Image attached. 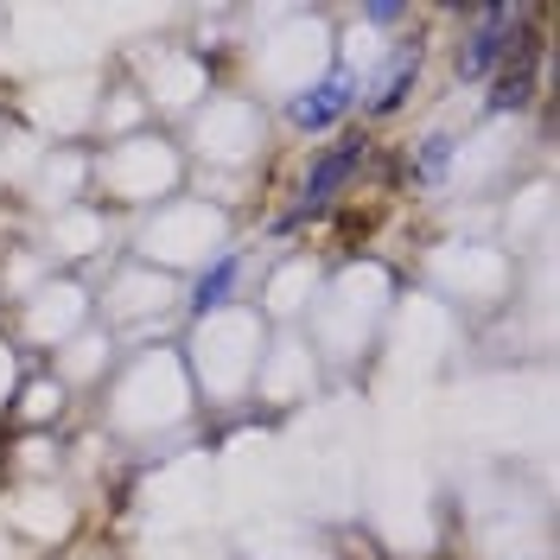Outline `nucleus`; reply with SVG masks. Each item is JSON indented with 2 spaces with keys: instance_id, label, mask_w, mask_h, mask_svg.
<instances>
[{
  "instance_id": "7",
  "label": "nucleus",
  "mask_w": 560,
  "mask_h": 560,
  "mask_svg": "<svg viewBox=\"0 0 560 560\" xmlns=\"http://www.w3.org/2000/svg\"><path fill=\"white\" fill-rule=\"evenodd\" d=\"M446 166V140H427V178Z\"/></svg>"
},
{
  "instance_id": "5",
  "label": "nucleus",
  "mask_w": 560,
  "mask_h": 560,
  "mask_svg": "<svg viewBox=\"0 0 560 560\" xmlns=\"http://www.w3.org/2000/svg\"><path fill=\"white\" fill-rule=\"evenodd\" d=\"M420 70V51H395V65H388V77L376 83V96H370V115H388V108H401V96H408V83H415Z\"/></svg>"
},
{
  "instance_id": "2",
  "label": "nucleus",
  "mask_w": 560,
  "mask_h": 560,
  "mask_svg": "<svg viewBox=\"0 0 560 560\" xmlns=\"http://www.w3.org/2000/svg\"><path fill=\"white\" fill-rule=\"evenodd\" d=\"M357 166H363V140L350 135V140H338L325 160H318L313 173H306V191H300V217H313V210H325L338 191H345L350 178H357Z\"/></svg>"
},
{
  "instance_id": "1",
  "label": "nucleus",
  "mask_w": 560,
  "mask_h": 560,
  "mask_svg": "<svg viewBox=\"0 0 560 560\" xmlns=\"http://www.w3.org/2000/svg\"><path fill=\"white\" fill-rule=\"evenodd\" d=\"M516 20H523L516 7H485V13H478V26L458 45V77H465V83H485L490 70H497V58L516 45Z\"/></svg>"
},
{
  "instance_id": "4",
  "label": "nucleus",
  "mask_w": 560,
  "mask_h": 560,
  "mask_svg": "<svg viewBox=\"0 0 560 560\" xmlns=\"http://www.w3.org/2000/svg\"><path fill=\"white\" fill-rule=\"evenodd\" d=\"M236 275H243V261H236V255H223L217 268H205V275H198V287H191V313H210V306H223V300L236 293Z\"/></svg>"
},
{
  "instance_id": "3",
  "label": "nucleus",
  "mask_w": 560,
  "mask_h": 560,
  "mask_svg": "<svg viewBox=\"0 0 560 560\" xmlns=\"http://www.w3.org/2000/svg\"><path fill=\"white\" fill-rule=\"evenodd\" d=\"M350 103H357V83H350L345 70H338V77L313 83L306 96H293V103H287V115H293V128H306V135H325V128H331V121H338Z\"/></svg>"
},
{
  "instance_id": "6",
  "label": "nucleus",
  "mask_w": 560,
  "mask_h": 560,
  "mask_svg": "<svg viewBox=\"0 0 560 560\" xmlns=\"http://www.w3.org/2000/svg\"><path fill=\"white\" fill-rule=\"evenodd\" d=\"M528 90H535V77L523 70H503L497 77V90H490V115H510V108H528Z\"/></svg>"
}]
</instances>
